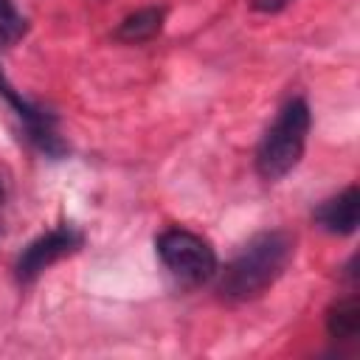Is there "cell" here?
<instances>
[{"label":"cell","mask_w":360,"mask_h":360,"mask_svg":"<svg viewBox=\"0 0 360 360\" xmlns=\"http://www.w3.org/2000/svg\"><path fill=\"white\" fill-rule=\"evenodd\" d=\"M295 253V239L287 231H262L225 264L219 273V295L225 301H250L270 290L287 270Z\"/></svg>","instance_id":"6da1fadb"},{"label":"cell","mask_w":360,"mask_h":360,"mask_svg":"<svg viewBox=\"0 0 360 360\" xmlns=\"http://www.w3.org/2000/svg\"><path fill=\"white\" fill-rule=\"evenodd\" d=\"M309 127H312V112L304 98H292L278 110L276 121L267 127V132L256 146V172L262 180L276 183L301 163Z\"/></svg>","instance_id":"7a4b0ae2"},{"label":"cell","mask_w":360,"mask_h":360,"mask_svg":"<svg viewBox=\"0 0 360 360\" xmlns=\"http://www.w3.org/2000/svg\"><path fill=\"white\" fill-rule=\"evenodd\" d=\"M163 267L183 284L200 287L217 276V250L208 239L186 228H169L155 239Z\"/></svg>","instance_id":"3957f363"},{"label":"cell","mask_w":360,"mask_h":360,"mask_svg":"<svg viewBox=\"0 0 360 360\" xmlns=\"http://www.w3.org/2000/svg\"><path fill=\"white\" fill-rule=\"evenodd\" d=\"M84 245V236L82 231H76L73 225H59V228H51L45 231L42 236H37L34 242H28L22 248V253L17 256V264H14V273L22 284L34 281L37 276H42L51 264H56L59 259L76 253L79 248Z\"/></svg>","instance_id":"277c9868"},{"label":"cell","mask_w":360,"mask_h":360,"mask_svg":"<svg viewBox=\"0 0 360 360\" xmlns=\"http://www.w3.org/2000/svg\"><path fill=\"white\" fill-rule=\"evenodd\" d=\"M0 96L8 101V107L17 112V118L25 124V129H28V138L45 152V155H51V158H59V155H65V143H62V138L56 135V129H53V115H48V112H42L39 107H34L31 101H25L11 84H8V79L3 76V70H0Z\"/></svg>","instance_id":"5b68a950"},{"label":"cell","mask_w":360,"mask_h":360,"mask_svg":"<svg viewBox=\"0 0 360 360\" xmlns=\"http://www.w3.org/2000/svg\"><path fill=\"white\" fill-rule=\"evenodd\" d=\"M315 222L335 236H349L357 231L360 222V188L357 186H346L338 197L321 202L315 208Z\"/></svg>","instance_id":"8992f818"},{"label":"cell","mask_w":360,"mask_h":360,"mask_svg":"<svg viewBox=\"0 0 360 360\" xmlns=\"http://www.w3.org/2000/svg\"><path fill=\"white\" fill-rule=\"evenodd\" d=\"M163 20H166V8H158V6L138 8L135 14H129L118 22L115 39H121V42H146L155 34H160Z\"/></svg>","instance_id":"52a82bcc"},{"label":"cell","mask_w":360,"mask_h":360,"mask_svg":"<svg viewBox=\"0 0 360 360\" xmlns=\"http://www.w3.org/2000/svg\"><path fill=\"white\" fill-rule=\"evenodd\" d=\"M326 332L335 340H352L360 332V304L357 295L338 298L326 312Z\"/></svg>","instance_id":"ba28073f"},{"label":"cell","mask_w":360,"mask_h":360,"mask_svg":"<svg viewBox=\"0 0 360 360\" xmlns=\"http://www.w3.org/2000/svg\"><path fill=\"white\" fill-rule=\"evenodd\" d=\"M25 34V20L14 8L11 0H0V39L3 42H17Z\"/></svg>","instance_id":"9c48e42d"},{"label":"cell","mask_w":360,"mask_h":360,"mask_svg":"<svg viewBox=\"0 0 360 360\" xmlns=\"http://www.w3.org/2000/svg\"><path fill=\"white\" fill-rule=\"evenodd\" d=\"M290 3H292V0H250L253 11H259V14H276V11H284Z\"/></svg>","instance_id":"30bf717a"},{"label":"cell","mask_w":360,"mask_h":360,"mask_svg":"<svg viewBox=\"0 0 360 360\" xmlns=\"http://www.w3.org/2000/svg\"><path fill=\"white\" fill-rule=\"evenodd\" d=\"M0 205H3V186H0Z\"/></svg>","instance_id":"8fae6325"}]
</instances>
